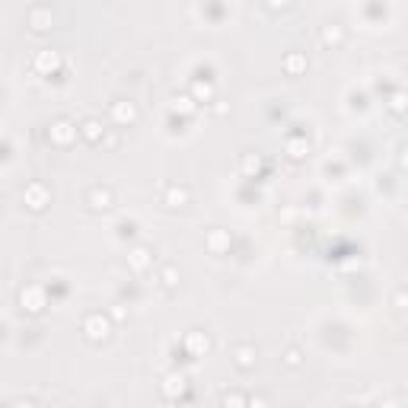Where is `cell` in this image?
<instances>
[{
    "mask_svg": "<svg viewBox=\"0 0 408 408\" xmlns=\"http://www.w3.org/2000/svg\"><path fill=\"white\" fill-rule=\"evenodd\" d=\"M396 306H402V309L408 306V290H399L396 294Z\"/></svg>",
    "mask_w": 408,
    "mask_h": 408,
    "instance_id": "obj_10",
    "label": "cell"
},
{
    "mask_svg": "<svg viewBox=\"0 0 408 408\" xmlns=\"http://www.w3.org/2000/svg\"><path fill=\"white\" fill-rule=\"evenodd\" d=\"M265 3H268L271 10H287V6H290V0H265Z\"/></svg>",
    "mask_w": 408,
    "mask_h": 408,
    "instance_id": "obj_8",
    "label": "cell"
},
{
    "mask_svg": "<svg viewBox=\"0 0 408 408\" xmlns=\"http://www.w3.org/2000/svg\"><path fill=\"white\" fill-rule=\"evenodd\" d=\"M322 38H325L329 45H332V42H341V29H325V35H322Z\"/></svg>",
    "mask_w": 408,
    "mask_h": 408,
    "instance_id": "obj_7",
    "label": "cell"
},
{
    "mask_svg": "<svg viewBox=\"0 0 408 408\" xmlns=\"http://www.w3.org/2000/svg\"><path fill=\"white\" fill-rule=\"evenodd\" d=\"M185 204V188H172L169 192V207H182Z\"/></svg>",
    "mask_w": 408,
    "mask_h": 408,
    "instance_id": "obj_5",
    "label": "cell"
},
{
    "mask_svg": "<svg viewBox=\"0 0 408 408\" xmlns=\"http://www.w3.org/2000/svg\"><path fill=\"white\" fill-rule=\"evenodd\" d=\"M86 332H90L93 341L108 338V322H105V319H99V316H90V319H86Z\"/></svg>",
    "mask_w": 408,
    "mask_h": 408,
    "instance_id": "obj_1",
    "label": "cell"
},
{
    "mask_svg": "<svg viewBox=\"0 0 408 408\" xmlns=\"http://www.w3.org/2000/svg\"><path fill=\"white\" fill-rule=\"evenodd\" d=\"M83 134H86L90 140H96V137H99V125H96V121H86V125H83Z\"/></svg>",
    "mask_w": 408,
    "mask_h": 408,
    "instance_id": "obj_6",
    "label": "cell"
},
{
    "mask_svg": "<svg viewBox=\"0 0 408 408\" xmlns=\"http://www.w3.org/2000/svg\"><path fill=\"white\" fill-rule=\"evenodd\" d=\"M29 195H32V204H29V207L42 210V207H45V201H48V195H45V188H42V185H29Z\"/></svg>",
    "mask_w": 408,
    "mask_h": 408,
    "instance_id": "obj_3",
    "label": "cell"
},
{
    "mask_svg": "<svg viewBox=\"0 0 408 408\" xmlns=\"http://www.w3.org/2000/svg\"><path fill=\"white\" fill-rule=\"evenodd\" d=\"M287 70H290V73L300 70V58H297V54H290V58H287Z\"/></svg>",
    "mask_w": 408,
    "mask_h": 408,
    "instance_id": "obj_9",
    "label": "cell"
},
{
    "mask_svg": "<svg viewBox=\"0 0 408 408\" xmlns=\"http://www.w3.org/2000/svg\"><path fill=\"white\" fill-rule=\"evenodd\" d=\"M252 354H255L252 348H239V351H236V364H239L242 370H246V367H252V364H255V360H252Z\"/></svg>",
    "mask_w": 408,
    "mask_h": 408,
    "instance_id": "obj_4",
    "label": "cell"
},
{
    "mask_svg": "<svg viewBox=\"0 0 408 408\" xmlns=\"http://www.w3.org/2000/svg\"><path fill=\"white\" fill-rule=\"evenodd\" d=\"M90 204H93V207H102V210H105L108 207V204H112V195H108V188H93V192H90Z\"/></svg>",
    "mask_w": 408,
    "mask_h": 408,
    "instance_id": "obj_2",
    "label": "cell"
}]
</instances>
